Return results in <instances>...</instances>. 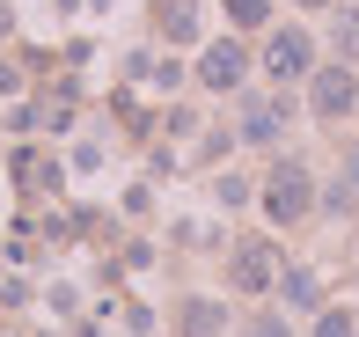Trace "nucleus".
Instances as JSON below:
<instances>
[{
	"label": "nucleus",
	"instance_id": "2",
	"mask_svg": "<svg viewBox=\"0 0 359 337\" xmlns=\"http://www.w3.org/2000/svg\"><path fill=\"white\" fill-rule=\"evenodd\" d=\"M308 74H316V37H308L301 22L271 29V37H264V81H279V88H301Z\"/></svg>",
	"mask_w": 359,
	"mask_h": 337
},
{
	"label": "nucleus",
	"instance_id": "8",
	"mask_svg": "<svg viewBox=\"0 0 359 337\" xmlns=\"http://www.w3.org/2000/svg\"><path fill=\"white\" fill-rule=\"evenodd\" d=\"M316 294H323V286H316L308 264H279V301H286V308H316Z\"/></svg>",
	"mask_w": 359,
	"mask_h": 337
},
{
	"label": "nucleus",
	"instance_id": "3",
	"mask_svg": "<svg viewBox=\"0 0 359 337\" xmlns=\"http://www.w3.org/2000/svg\"><path fill=\"white\" fill-rule=\"evenodd\" d=\"M308 110H316V118H330V125L359 110V74H352V59H330V67L308 74Z\"/></svg>",
	"mask_w": 359,
	"mask_h": 337
},
{
	"label": "nucleus",
	"instance_id": "12",
	"mask_svg": "<svg viewBox=\"0 0 359 337\" xmlns=\"http://www.w3.org/2000/svg\"><path fill=\"white\" fill-rule=\"evenodd\" d=\"M316 337H352V308H323L316 315Z\"/></svg>",
	"mask_w": 359,
	"mask_h": 337
},
{
	"label": "nucleus",
	"instance_id": "11",
	"mask_svg": "<svg viewBox=\"0 0 359 337\" xmlns=\"http://www.w3.org/2000/svg\"><path fill=\"white\" fill-rule=\"evenodd\" d=\"M227 22H242V29H250V22H271V0H227Z\"/></svg>",
	"mask_w": 359,
	"mask_h": 337
},
{
	"label": "nucleus",
	"instance_id": "17",
	"mask_svg": "<svg viewBox=\"0 0 359 337\" xmlns=\"http://www.w3.org/2000/svg\"><path fill=\"white\" fill-rule=\"evenodd\" d=\"M301 8H323V0H301Z\"/></svg>",
	"mask_w": 359,
	"mask_h": 337
},
{
	"label": "nucleus",
	"instance_id": "14",
	"mask_svg": "<svg viewBox=\"0 0 359 337\" xmlns=\"http://www.w3.org/2000/svg\"><path fill=\"white\" fill-rule=\"evenodd\" d=\"M220 205H250V184H242V176H220Z\"/></svg>",
	"mask_w": 359,
	"mask_h": 337
},
{
	"label": "nucleus",
	"instance_id": "10",
	"mask_svg": "<svg viewBox=\"0 0 359 337\" xmlns=\"http://www.w3.org/2000/svg\"><path fill=\"white\" fill-rule=\"evenodd\" d=\"M184 337H220V301H191L184 308Z\"/></svg>",
	"mask_w": 359,
	"mask_h": 337
},
{
	"label": "nucleus",
	"instance_id": "6",
	"mask_svg": "<svg viewBox=\"0 0 359 337\" xmlns=\"http://www.w3.org/2000/svg\"><path fill=\"white\" fill-rule=\"evenodd\" d=\"M286 125H293V110L279 103V95H257V103H242V132H235V139H250V147H271Z\"/></svg>",
	"mask_w": 359,
	"mask_h": 337
},
{
	"label": "nucleus",
	"instance_id": "16",
	"mask_svg": "<svg viewBox=\"0 0 359 337\" xmlns=\"http://www.w3.org/2000/svg\"><path fill=\"white\" fill-rule=\"evenodd\" d=\"M345 184H352V191H359V147H352V154H345Z\"/></svg>",
	"mask_w": 359,
	"mask_h": 337
},
{
	"label": "nucleus",
	"instance_id": "5",
	"mask_svg": "<svg viewBox=\"0 0 359 337\" xmlns=\"http://www.w3.org/2000/svg\"><path fill=\"white\" fill-rule=\"evenodd\" d=\"M227 279H235L242 294H271V286H279V249H271V242H235Z\"/></svg>",
	"mask_w": 359,
	"mask_h": 337
},
{
	"label": "nucleus",
	"instance_id": "1",
	"mask_svg": "<svg viewBox=\"0 0 359 337\" xmlns=\"http://www.w3.org/2000/svg\"><path fill=\"white\" fill-rule=\"evenodd\" d=\"M257 205H264L271 228H301V220L316 213V184H308V169H301V162H271L264 191H257Z\"/></svg>",
	"mask_w": 359,
	"mask_h": 337
},
{
	"label": "nucleus",
	"instance_id": "4",
	"mask_svg": "<svg viewBox=\"0 0 359 337\" xmlns=\"http://www.w3.org/2000/svg\"><path fill=\"white\" fill-rule=\"evenodd\" d=\"M198 81L213 88V95H235L242 81H250V52H242L235 37H220V44H205V52H198Z\"/></svg>",
	"mask_w": 359,
	"mask_h": 337
},
{
	"label": "nucleus",
	"instance_id": "7",
	"mask_svg": "<svg viewBox=\"0 0 359 337\" xmlns=\"http://www.w3.org/2000/svg\"><path fill=\"white\" fill-rule=\"evenodd\" d=\"M154 22H161L169 44H184L191 29H198V0H154Z\"/></svg>",
	"mask_w": 359,
	"mask_h": 337
},
{
	"label": "nucleus",
	"instance_id": "13",
	"mask_svg": "<svg viewBox=\"0 0 359 337\" xmlns=\"http://www.w3.org/2000/svg\"><path fill=\"white\" fill-rule=\"evenodd\" d=\"M330 37H337V52L352 59V44H359V15H337V29H330Z\"/></svg>",
	"mask_w": 359,
	"mask_h": 337
},
{
	"label": "nucleus",
	"instance_id": "15",
	"mask_svg": "<svg viewBox=\"0 0 359 337\" xmlns=\"http://www.w3.org/2000/svg\"><path fill=\"white\" fill-rule=\"evenodd\" d=\"M242 337H286V323H279V315H250V330H242Z\"/></svg>",
	"mask_w": 359,
	"mask_h": 337
},
{
	"label": "nucleus",
	"instance_id": "9",
	"mask_svg": "<svg viewBox=\"0 0 359 337\" xmlns=\"http://www.w3.org/2000/svg\"><path fill=\"white\" fill-rule=\"evenodd\" d=\"M15 184H22V191H59V169L52 162H44V154H15Z\"/></svg>",
	"mask_w": 359,
	"mask_h": 337
}]
</instances>
